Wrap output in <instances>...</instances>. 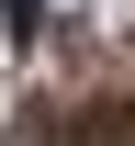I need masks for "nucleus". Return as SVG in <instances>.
I'll list each match as a JSON object with an SVG mask.
<instances>
[{
	"label": "nucleus",
	"instance_id": "nucleus-1",
	"mask_svg": "<svg viewBox=\"0 0 135 146\" xmlns=\"http://www.w3.org/2000/svg\"><path fill=\"white\" fill-rule=\"evenodd\" d=\"M0 11H11V34H34V23H45V0H0Z\"/></svg>",
	"mask_w": 135,
	"mask_h": 146
}]
</instances>
